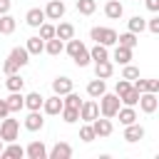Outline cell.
Returning <instances> with one entry per match:
<instances>
[{"label":"cell","mask_w":159,"mask_h":159,"mask_svg":"<svg viewBox=\"0 0 159 159\" xmlns=\"http://www.w3.org/2000/svg\"><path fill=\"white\" fill-rule=\"evenodd\" d=\"M25 157L27 159H47V147L42 144V142H30L27 144V149H25Z\"/></svg>","instance_id":"cell-8"},{"label":"cell","mask_w":159,"mask_h":159,"mask_svg":"<svg viewBox=\"0 0 159 159\" xmlns=\"http://www.w3.org/2000/svg\"><path fill=\"white\" fill-rule=\"evenodd\" d=\"M10 0H0V15H5V12H10Z\"/></svg>","instance_id":"cell-45"},{"label":"cell","mask_w":159,"mask_h":159,"mask_svg":"<svg viewBox=\"0 0 159 159\" xmlns=\"http://www.w3.org/2000/svg\"><path fill=\"white\" fill-rule=\"evenodd\" d=\"M45 20H47V17H45V10H40V7H32V10H27V15H25V22H27L30 27H40Z\"/></svg>","instance_id":"cell-15"},{"label":"cell","mask_w":159,"mask_h":159,"mask_svg":"<svg viewBox=\"0 0 159 159\" xmlns=\"http://www.w3.org/2000/svg\"><path fill=\"white\" fill-rule=\"evenodd\" d=\"M124 139H127V142H139V139H144V127H142L139 122L127 124V127H124Z\"/></svg>","instance_id":"cell-12"},{"label":"cell","mask_w":159,"mask_h":159,"mask_svg":"<svg viewBox=\"0 0 159 159\" xmlns=\"http://www.w3.org/2000/svg\"><path fill=\"white\" fill-rule=\"evenodd\" d=\"M94 117H99V104H97L94 99L82 102V104H80V119H82V122H92Z\"/></svg>","instance_id":"cell-5"},{"label":"cell","mask_w":159,"mask_h":159,"mask_svg":"<svg viewBox=\"0 0 159 159\" xmlns=\"http://www.w3.org/2000/svg\"><path fill=\"white\" fill-rule=\"evenodd\" d=\"M17 70H20V67H17V65H15V62H12L10 57H7L5 62H2V72H5V75H12V72H17Z\"/></svg>","instance_id":"cell-40"},{"label":"cell","mask_w":159,"mask_h":159,"mask_svg":"<svg viewBox=\"0 0 159 159\" xmlns=\"http://www.w3.org/2000/svg\"><path fill=\"white\" fill-rule=\"evenodd\" d=\"M5 104H7L10 114H12V112H20V109L25 107V97H22V92H10V97L5 99Z\"/></svg>","instance_id":"cell-19"},{"label":"cell","mask_w":159,"mask_h":159,"mask_svg":"<svg viewBox=\"0 0 159 159\" xmlns=\"http://www.w3.org/2000/svg\"><path fill=\"white\" fill-rule=\"evenodd\" d=\"M89 60H92V62L109 60V52H107V47H104V45H99V42H94V47L89 50Z\"/></svg>","instance_id":"cell-27"},{"label":"cell","mask_w":159,"mask_h":159,"mask_svg":"<svg viewBox=\"0 0 159 159\" xmlns=\"http://www.w3.org/2000/svg\"><path fill=\"white\" fill-rule=\"evenodd\" d=\"M15 25H17V22H15V17H12L10 12L0 15V32H2V35H12V32H15Z\"/></svg>","instance_id":"cell-26"},{"label":"cell","mask_w":159,"mask_h":159,"mask_svg":"<svg viewBox=\"0 0 159 159\" xmlns=\"http://www.w3.org/2000/svg\"><path fill=\"white\" fill-rule=\"evenodd\" d=\"M114 117H119V122H122L124 127H127V124H132V122H137V112H134V107H127V104H124V107H119Z\"/></svg>","instance_id":"cell-22"},{"label":"cell","mask_w":159,"mask_h":159,"mask_svg":"<svg viewBox=\"0 0 159 159\" xmlns=\"http://www.w3.org/2000/svg\"><path fill=\"white\" fill-rule=\"evenodd\" d=\"M62 97H65V99H62V102H65V107H77V109H80V104H82L80 94H75V92L70 89V92H67V94H62Z\"/></svg>","instance_id":"cell-35"},{"label":"cell","mask_w":159,"mask_h":159,"mask_svg":"<svg viewBox=\"0 0 159 159\" xmlns=\"http://www.w3.org/2000/svg\"><path fill=\"white\" fill-rule=\"evenodd\" d=\"M22 84H25V80H22L17 72L7 75V80H5V87H7L10 92H22Z\"/></svg>","instance_id":"cell-28"},{"label":"cell","mask_w":159,"mask_h":159,"mask_svg":"<svg viewBox=\"0 0 159 159\" xmlns=\"http://www.w3.org/2000/svg\"><path fill=\"white\" fill-rule=\"evenodd\" d=\"M112 72H114V67H112V62H109V60L94 62V77H99V80H107V77H112Z\"/></svg>","instance_id":"cell-21"},{"label":"cell","mask_w":159,"mask_h":159,"mask_svg":"<svg viewBox=\"0 0 159 159\" xmlns=\"http://www.w3.org/2000/svg\"><path fill=\"white\" fill-rule=\"evenodd\" d=\"M139 109L144 112V114H154L157 112V107H159V99H157V92H142L139 94Z\"/></svg>","instance_id":"cell-4"},{"label":"cell","mask_w":159,"mask_h":159,"mask_svg":"<svg viewBox=\"0 0 159 159\" xmlns=\"http://www.w3.org/2000/svg\"><path fill=\"white\" fill-rule=\"evenodd\" d=\"M17 134H20V122L12 119V117L7 114V117L2 119V124H0V139L7 144V142H15Z\"/></svg>","instance_id":"cell-2"},{"label":"cell","mask_w":159,"mask_h":159,"mask_svg":"<svg viewBox=\"0 0 159 159\" xmlns=\"http://www.w3.org/2000/svg\"><path fill=\"white\" fill-rule=\"evenodd\" d=\"M89 37H92L94 42L104 45V47L117 45V32H114L112 27H92V30H89Z\"/></svg>","instance_id":"cell-3"},{"label":"cell","mask_w":159,"mask_h":159,"mask_svg":"<svg viewBox=\"0 0 159 159\" xmlns=\"http://www.w3.org/2000/svg\"><path fill=\"white\" fill-rule=\"evenodd\" d=\"M60 114H62V119H65L67 124H75V122L80 119V109H77V107H62Z\"/></svg>","instance_id":"cell-33"},{"label":"cell","mask_w":159,"mask_h":159,"mask_svg":"<svg viewBox=\"0 0 159 159\" xmlns=\"http://www.w3.org/2000/svg\"><path fill=\"white\" fill-rule=\"evenodd\" d=\"M144 2H147V7L152 12H159V0H144Z\"/></svg>","instance_id":"cell-43"},{"label":"cell","mask_w":159,"mask_h":159,"mask_svg":"<svg viewBox=\"0 0 159 159\" xmlns=\"http://www.w3.org/2000/svg\"><path fill=\"white\" fill-rule=\"evenodd\" d=\"M70 89H72V80H70V77H55V80H52V92H55V94L62 97V94H67Z\"/></svg>","instance_id":"cell-18"},{"label":"cell","mask_w":159,"mask_h":159,"mask_svg":"<svg viewBox=\"0 0 159 159\" xmlns=\"http://www.w3.org/2000/svg\"><path fill=\"white\" fill-rule=\"evenodd\" d=\"M10 60H12L17 67H25V65L30 62V52H27L25 47H12V52H10Z\"/></svg>","instance_id":"cell-20"},{"label":"cell","mask_w":159,"mask_h":159,"mask_svg":"<svg viewBox=\"0 0 159 159\" xmlns=\"http://www.w3.org/2000/svg\"><path fill=\"white\" fill-rule=\"evenodd\" d=\"M122 77L132 82V80H137V77H139V70H137V67H132V65L127 62V65H124V70H122Z\"/></svg>","instance_id":"cell-38"},{"label":"cell","mask_w":159,"mask_h":159,"mask_svg":"<svg viewBox=\"0 0 159 159\" xmlns=\"http://www.w3.org/2000/svg\"><path fill=\"white\" fill-rule=\"evenodd\" d=\"M119 107H122V102H119V97H117V94L104 92V94L99 97V114H102V117L112 119V117L117 114V109H119Z\"/></svg>","instance_id":"cell-1"},{"label":"cell","mask_w":159,"mask_h":159,"mask_svg":"<svg viewBox=\"0 0 159 159\" xmlns=\"http://www.w3.org/2000/svg\"><path fill=\"white\" fill-rule=\"evenodd\" d=\"M97 10V2L94 0H77V12L80 15H92Z\"/></svg>","instance_id":"cell-34"},{"label":"cell","mask_w":159,"mask_h":159,"mask_svg":"<svg viewBox=\"0 0 159 159\" xmlns=\"http://www.w3.org/2000/svg\"><path fill=\"white\" fill-rule=\"evenodd\" d=\"M89 124H92V129H94V137H99V139L109 137V134H112V129H114V127H112V122H109L107 117H102V119H99V117H94Z\"/></svg>","instance_id":"cell-6"},{"label":"cell","mask_w":159,"mask_h":159,"mask_svg":"<svg viewBox=\"0 0 159 159\" xmlns=\"http://www.w3.org/2000/svg\"><path fill=\"white\" fill-rule=\"evenodd\" d=\"M72 157V147L67 142H57L50 152H47V159H70Z\"/></svg>","instance_id":"cell-9"},{"label":"cell","mask_w":159,"mask_h":159,"mask_svg":"<svg viewBox=\"0 0 159 159\" xmlns=\"http://www.w3.org/2000/svg\"><path fill=\"white\" fill-rule=\"evenodd\" d=\"M147 30H149V32H154V35H157V32H159V17H152V20H149V22H147Z\"/></svg>","instance_id":"cell-41"},{"label":"cell","mask_w":159,"mask_h":159,"mask_svg":"<svg viewBox=\"0 0 159 159\" xmlns=\"http://www.w3.org/2000/svg\"><path fill=\"white\" fill-rule=\"evenodd\" d=\"M80 139H82V142H94V139H97V137H94L92 124H84V127L80 129Z\"/></svg>","instance_id":"cell-36"},{"label":"cell","mask_w":159,"mask_h":159,"mask_svg":"<svg viewBox=\"0 0 159 159\" xmlns=\"http://www.w3.org/2000/svg\"><path fill=\"white\" fill-rule=\"evenodd\" d=\"M40 37H42V40H50V37H55V25H50V22H42V25H40Z\"/></svg>","instance_id":"cell-37"},{"label":"cell","mask_w":159,"mask_h":159,"mask_svg":"<svg viewBox=\"0 0 159 159\" xmlns=\"http://www.w3.org/2000/svg\"><path fill=\"white\" fill-rule=\"evenodd\" d=\"M45 127V119L40 114V109H30V114L25 117V129L27 132H40Z\"/></svg>","instance_id":"cell-7"},{"label":"cell","mask_w":159,"mask_h":159,"mask_svg":"<svg viewBox=\"0 0 159 159\" xmlns=\"http://www.w3.org/2000/svg\"><path fill=\"white\" fill-rule=\"evenodd\" d=\"M42 102H45V97H42L40 92L25 94V107H27V109H42Z\"/></svg>","instance_id":"cell-29"},{"label":"cell","mask_w":159,"mask_h":159,"mask_svg":"<svg viewBox=\"0 0 159 159\" xmlns=\"http://www.w3.org/2000/svg\"><path fill=\"white\" fill-rule=\"evenodd\" d=\"M147 92H159V80H147Z\"/></svg>","instance_id":"cell-42"},{"label":"cell","mask_w":159,"mask_h":159,"mask_svg":"<svg viewBox=\"0 0 159 159\" xmlns=\"http://www.w3.org/2000/svg\"><path fill=\"white\" fill-rule=\"evenodd\" d=\"M127 27H129V32H134V35H139L142 30H147V20H144V17H139V15H134V17H129V22H127Z\"/></svg>","instance_id":"cell-30"},{"label":"cell","mask_w":159,"mask_h":159,"mask_svg":"<svg viewBox=\"0 0 159 159\" xmlns=\"http://www.w3.org/2000/svg\"><path fill=\"white\" fill-rule=\"evenodd\" d=\"M137 35L134 32H124V35H117V45H124V47H129V50H134L137 47Z\"/></svg>","instance_id":"cell-32"},{"label":"cell","mask_w":159,"mask_h":159,"mask_svg":"<svg viewBox=\"0 0 159 159\" xmlns=\"http://www.w3.org/2000/svg\"><path fill=\"white\" fill-rule=\"evenodd\" d=\"M62 107H65V102H62V97H60V94H52V97H47V99L42 102L45 114H60V112H62Z\"/></svg>","instance_id":"cell-10"},{"label":"cell","mask_w":159,"mask_h":159,"mask_svg":"<svg viewBox=\"0 0 159 159\" xmlns=\"http://www.w3.org/2000/svg\"><path fill=\"white\" fill-rule=\"evenodd\" d=\"M62 50H65V40H60V37H50V40H45V52H47V55L57 57V55H62Z\"/></svg>","instance_id":"cell-17"},{"label":"cell","mask_w":159,"mask_h":159,"mask_svg":"<svg viewBox=\"0 0 159 159\" xmlns=\"http://www.w3.org/2000/svg\"><path fill=\"white\" fill-rule=\"evenodd\" d=\"M62 15H65V2H62V0H47L45 17H50V20H60Z\"/></svg>","instance_id":"cell-11"},{"label":"cell","mask_w":159,"mask_h":159,"mask_svg":"<svg viewBox=\"0 0 159 159\" xmlns=\"http://www.w3.org/2000/svg\"><path fill=\"white\" fill-rule=\"evenodd\" d=\"M55 37H60V40H72V37H75V25H70V22L55 25Z\"/></svg>","instance_id":"cell-23"},{"label":"cell","mask_w":159,"mask_h":159,"mask_svg":"<svg viewBox=\"0 0 159 159\" xmlns=\"http://www.w3.org/2000/svg\"><path fill=\"white\" fill-rule=\"evenodd\" d=\"M139 94H142V92H137L134 87H129V89L119 97V102H122V104H127V107H134V104L139 102Z\"/></svg>","instance_id":"cell-31"},{"label":"cell","mask_w":159,"mask_h":159,"mask_svg":"<svg viewBox=\"0 0 159 159\" xmlns=\"http://www.w3.org/2000/svg\"><path fill=\"white\" fill-rule=\"evenodd\" d=\"M104 92H107V84H104V80H99V77L89 80V84H87V94H89V97L99 99V97H102Z\"/></svg>","instance_id":"cell-16"},{"label":"cell","mask_w":159,"mask_h":159,"mask_svg":"<svg viewBox=\"0 0 159 159\" xmlns=\"http://www.w3.org/2000/svg\"><path fill=\"white\" fill-rule=\"evenodd\" d=\"M25 50H27L30 55H40V52H45V40H42L40 35H37V37H27Z\"/></svg>","instance_id":"cell-25"},{"label":"cell","mask_w":159,"mask_h":159,"mask_svg":"<svg viewBox=\"0 0 159 159\" xmlns=\"http://www.w3.org/2000/svg\"><path fill=\"white\" fill-rule=\"evenodd\" d=\"M112 60H114V62H119V65H127V62L132 60V50H129V47H124V45H117V47H114V52H112Z\"/></svg>","instance_id":"cell-24"},{"label":"cell","mask_w":159,"mask_h":159,"mask_svg":"<svg viewBox=\"0 0 159 159\" xmlns=\"http://www.w3.org/2000/svg\"><path fill=\"white\" fill-rule=\"evenodd\" d=\"M10 114V109H7V104H5V99H0V119H5Z\"/></svg>","instance_id":"cell-44"},{"label":"cell","mask_w":159,"mask_h":159,"mask_svg":"<svg viewBox=\"0 0 159 159\" xmlns=\"http://www.w3.org/2000/svg\"><path fill=\"white\" fill-rule=\"evenodd\" d=\"M104 15H107L109 20H119V17L124 15L122 2H119V0H107V5H104Z\"/></svg>","instance_id":"cell-14"},{"label":"cell","mask_w":159,"mask_h":159,"mask_svg":"<svg viewBox=\"0 0 159 159\" xmlns=\"http://www.w3.org/2000/svg\"><path fill=\"white\" fill-rule=\"evenodd\" d=\"M129 87H132V82L122 77V80H117V84H114V94H117V97H122V94H124Z\"/></svg>","instance_id":"cell-39"},{"label":"cell","mask_w":159,"mask_h":159,"mask_svg":"<svg viewBox=\"0 0 159 159\" xmlns=\"http://www.w3.org/2000/svg\"><path fill=\"white\" fill-rule=\"evenodd\" d=\"M2 144H5V142H2V139H0V149H2Z\"/></svg>","instance_id":"cell-46"},{"label":"cell","mask_w":159,"mask_h":159,"mask_svg":"<svg viewBox=\"0 0 159 159\" xmlns=\"http://www.w3.org/2000/svg\"><path fill=\"white\" fill-rule=\"evenodd\" d=\"M0 157H5V159H22L25 157V149L20 144H15V142H7V147L0 149Z\"/></svg>","instance_id":"cell-13"}]
</instances>
